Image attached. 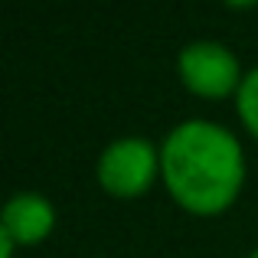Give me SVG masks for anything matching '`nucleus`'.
Wrapping results in <instances>:
<instances>
[{"label": "nucleus", "instance_id": "obj_1", "mask_svg": "<svg viewBox=\"0 0 258 258\" xmlns=\"http://www.w3.org/2000/svg\"><path fill=\"white\" fill-rule=\"evenodd\" d=\"M160 170L180 206L200 216H213L239 196L245 164L239 141L226 127L209 121H186L167 134Z\"/></svg>", "mask_w": 258, "mask_h": 258}, {"label": "nucleus", "instance_id": "obj_2", "mask_svg": "<svg viewBox=\"0 0 258 258\" xmlns=\"http://www.w3.org/2000/svg\"><path fill=\"white\" fill-rule=\"evenodd\" d=\"M157 173V151L144 138H121L98 157V183L114 196H141Z\"/></svg>", "mask_w": 258, "mask_h": 258}, {"label": "nucleus", "instance_id": "obj_3", "mask_svg": "<svg viewBox=\"0 0 258 258\" xmlns=\"http://www.w3.org/2000/svg\"><path fill=\"white\" fill-rule=\"evenodd\" d=\"M176 69H180V79L186 82V88H193L196 95H206V98H222L242 85L239 59L222 43H209V39L189 43L176 59Z\"/></svg>", "mask_w": 258, "mask_h": 258}, {"label": "nucleus", "instance_id": "obj_4", "mask_svg": "<svg viewBox=\"0 0 258 258\" xmlns=\"http://www.w3.org/2000/svg\"><path fill=\"white\" fill-rule=\"evenodd\" d=\"M56 213H52V203L39 193H17L10 196V203L4 206V229L13 242H23V245H36L49 235Z\"/></svg>", "mask_w": 258, "mask_h": 258}, {"label": "nucleus", "instance_id": "obj_5", "mask_svg": "<svg viewBox=\"0 0 258 258\" xmlns=\"http://www.w3.org/2000/svg\"><path fill=\"white\" fill-rule=\"evenodd\" d=\"M239 114L245 127L258 138V69H252L239 85Z\"/></svg>", "mask_w": 258, "mask_h": 258}, {"label": "nucleus", "instance_id": "obj_6", "mask_svg": "<svg viewBox=\"0 0 258 258\" xmlns=\"http://www.w3.org/2000/svg\"><path fill=\"white\" fill-rule=\"evenodd\" d=\"M0 248H4V252H0V258H13V239L7 232H0Z\"/></svg>", "mask_w": 258, "mask_h": 258}, {"label": "nucleus", "instance_id": "obj_7", "mask_svg": "<svg viewBox=\"0 0 258 258\" xmlns=\"http://www.w3.org/2000/svg\"><path fill=\"white\" fill-rule=\"evenodd\" d=\"M226 4H232V7H252L255 0H226Z\"/></svg>", "mask_w": 258, "mask_h": 258}, {"label": "nucleus", "instance_id": "obj_8", "mask_svg": "<svg viewBox=\"0 0 258 258\" xmlns=\"http://www.w3.org/2000/svg\"><path fill=\"white\" fill-rule=\"evenodd\" d=\"M248 258H258V252H252V255H248Z\"/></svg>", "mask_w": 258, "mask_h": 258}]
</instances>
